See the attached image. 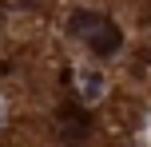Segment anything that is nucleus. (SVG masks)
<instances>
[{
	"instance_id": "f257e3e1",
	"label": "nucleus",
	"mask_w": 151,
	"mask_h": 147,
	"mask_svg": "<svg viewBox=\"0 0 151 147\" xmlns=\"http://www.w3.org/2000/svg\"><path fill=\"white\" fill-rule=\"evenodd\" d=\"M68 32L80 44H88L96 56H115L119 52V44H123V36H119V24L115 20H107V16H99V12H72V20H68Z\"/></svg>"
},
{
	"instance_id": "f03ea898",
	"label": "nucleus",
	"mask_w": 151,
	"mask_h": 147,
	"mask_svg": "<svg viewBox=\"0 0 151 147\" xmlns=\"http://www.w3.org/2000/svg\"><path fill=\"white\" fill-rule=\"evenodd\" d=\"M56 131H60L64 143H80V139H88L91 123H88V115H83L76 103H68V108H60V115H56Z\"/></svg>"
},
{
	"instance_id": "7ed1b4c3",
	"label": "nucleus",
	"mask_w": 151,
	"mask_h": 147,
	"mask_svg": "<svg viewBox=\"0 0 151 147\" xmlns=\"http://www.w3.org/2000/svg\"><path fill=\"white\" fill-rule=\"evenodd\" d=\"M80 92H83V100H99V95H104V80H99L96 76V72H83V76H80Z\"/></svg>"
},
{
	"instance_id": "20e7f679",
	"label": "nucleus",
	"mask_w": 151,
	"mask_h": 147,
	"mask_svg": "<svg viewBox=\"0 0 151 147\" xmlns=\"http://www.w3.org/2000/svg\"><path fill=\"white\" fill-rule=\"evenodd\" d=\"M0 119H4V103H0Z\"/></svg>"
}]
</instances>
